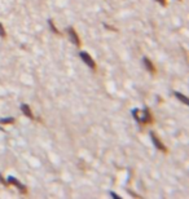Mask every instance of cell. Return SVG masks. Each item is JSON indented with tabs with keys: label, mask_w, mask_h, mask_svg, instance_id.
<instances>
[{
	"label": "cell",
	"mask_w": 189,
	"mask_h": 199,
	"mask_svg": "<svg viewBox=\"0 0 189 199\" xmlns=\"http://www.w3.org/2000/svg\"><path fill=\"white\" fill-rule=\"evenodd\" d=\"M132 115L136 122H139L141 124H150L152 123V114H150V110L148 107H145L140 115V111L138 109H133L132 110Z\"/></svg>",
	"instance_id": "cell-1"
},
{
	"label": "cell",
	"mask_w": 189,
	"mask_h": 199,
	"mask_svg": "<svg viewBox=\"0 0 189 199\" xmlns=\"http://www.w3.org/2000/svg\"><path fill=\"white\" fill-rule=\"evenodd\" d=\"M7 182H8V185H9V184H10V185H14V186H16L17 189H18L21 193H22V194H26V193H27V190H26V186L21 184V182H19V181L16 179V177H13V176H8Z\"/></svg>",
	"instance_id": "cell-2"
},
{
	"label": "cell",
	"mask_w": 189,
	"mask_h": 199,
	"mask_svg": "<svg viewBox=\"0 0 189 199\" xmlns=\"http://www.w3.org/2000/svg\"><path fill=\"white\" fill-rule=\"evenodd\" d=\"M79 56H80V58H82V61L84 62V64L87 65V66H89L92 70H96V64H94V61L92 60V57L87 53V52H80L79 53Z\"/></svg>",
	"instance_id": "cell-3"
},
{
	"label": "cell",
	"mask_w": 189,
	"mask_h": 199,
	"mask_svg": "<svg viewBox=\"0 0 189 199\" xmlns=\"http://www.w3.org/2000/svg\"><path fill=\"white\" fill-rule=\"evenodd\" d=\"M150 139H152V142L154 144V146L158 150H161V151H163V153H167V149L165 148V145L162 144V141L157 137V134L154 133V132H150Z\"/></svg>",
	"instance_id": "cell-4"
},
{
	"label": "cell",
	"mask_w": 189,
	"mask_h": 199,
	"mask_svg": "<svg viewBox=\"0 0 189 199\" xmlns=\"http://www.w3.org/2000/svg\"><path fill=\"white\" fill-rule=\"evenodd\" d=\"M68 34H69V36H70V39H71L73 43L79 47V45H80V39H79V36H78V34H77V31L73 29V27H69V29H68Z\"/></svg>",
	"instance_id": "cell-5"
},
{
	"label": "cell",
	"mask_w": 189,
	"mask_h": 199,
	"mask_svg": "<svg viewBox=\"0 0 189 199\" xmlns=\"http://www.w3.org/2000/svg\"><path fill=\"white\" fill-rule=\"evenodd\" d=\"M143 62H144V65H145V69L148 70V71H150L152 74H154V72H155V67H154V65H153V62H152L148 57H144V58H143Z\"/></svg>",
	"instance_id": "cell-6"
},
{
	"label": "cell",
	"mask_w": 189,
	"mask_h": 199,
	"mask_svg": "<svg viewBox=\"0 0 189 199\" xmlns=\"http://www.w3.org/2000/svg\"><path fill=\"white\" fill-rule=\"evenodd\" d=\"M21 111H22L27 118H30V119H35V117L33 115V113H31L30 106H29L27 103H22V105H21Z\"/></svg>",
	"instance_id": "cell-7"
},
{
	"label": "cell",
	"mask_w": 189,
	"mask_h": 199,
	"mask_svg": "<svg viewBox=\"0 0 189 199\" xmlns=\"http://www.w3.org/2000/svg\"><path fill=\"white\" fill-rule=\"evenodd\" d=\"M174 95L176 96V98H177V100H180L184 105H188V98L183 95V93H180V92H174Z\"/></svg>",
	"instance_id": "cell-8"
},
{
	"label": "cell",
	"mask_w": 189,
	"mask_h": 199,
	"mask_svg": "<svg viewBox=\"0 0 189 199\" xmlns=\"http://www.w3.org/2000/svg\"><path fill=\"white\" fill-rule=\"evenodd\" d=\"M14 123V118H2L0 119V124H13Z\"/></svg>",
	"instance_id": "cell-9"
},
{
	"label": "cell",
	"mask_w": 189,
	"mask_h": 199,
	"mask_svg": "<svg viewBox=\"0 0 189 199\" xmlns=\"http://www.w3.org/2000/svg\"><path fill=\"white\" fill-rule=\"evenodd\" d=\"M48 24H49V27H51V30H52V31H53V33H55V34H60V31H58V30H57V29L55 27L53 22H52V19H49V21H48Z\"/></svg>",
	"instance_id": "cell-10"
},
{
	"label": "cell",
	"mask_w": 189,
	"mask_h": 199,
	"mask_svg": "<svg viewBox=\"0 0 189 199\" xmlns=\"http://www.w3.org/2000/svg\"><path fill=\"white\" fill-rule=\"evenodd\" d=\"M0 36L5 38V30H4V27L2 26V24H0Z\"/></svg>",
	"instance_id": "cell-11"
},
{
	"label": "cell",
	"mask_w": 189,
	"mask_h": 199,
	"mask_svg": "<svg viewBox=\"0 0 189 199\" xmlns=\"http://www.w3.org/2000/svg\"><path fill=\"white\" fill-rule=\"evenodd\" d=\"M109 195H110V196H113V198H115V199H121V195L115 194V193H113V191H109Z\"/></svg>",
	"instance_id": "cell-12"
},
{
	"label": "cell",
	"mask_w": 189,
	"mask_h": 199,
	"mask_svg": "<svg viewBox=\"0 0 189 199\" xmlns=\"http://www.w3.org/2000/svg\"><path fill=\"white\" fill-rule=\"evenodd\" d=\"M0 182H2V184H4V185H8V182H7V181L3 179V176H2V175H0Z\"/></svg>",
	"instance_id": "cell-13"
},
{
	"label": "cell",
	"mask_w": 189,
	"mask_h": 199,
	"mask_svg": "<svg viewBox=\"0 0 189 199\" xmlns=\"http://www.w3.org/2000/svg\"><path fill=\"white\" fill-rule=\"evenodd\" d=\"M155 2H158V3L162 4V5H166V0H155Z\"/></svg>",
	"instance_id": "cell-14"
}]
</instances>
